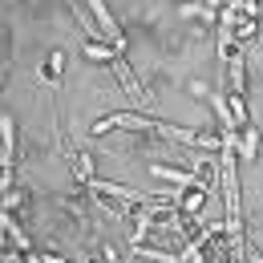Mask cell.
<instances>
[{"instance_id":"cell-8","label":"cell","mask_w":263,"mask_h":263,"mask_svg":"<svg viewBox=\"0 0 263 263\" xmlns=\"http://www.w3.org/2000/svg\"><path fill=\"white\" fill-rule=\"evenodd\" d=\"M251 36H255V21H239V29H235V41H239V45H247Z\"/></svg>"},{"instance_id":"cell-3","label":"cell","mask_w":263,"mask_h":263,"mask_svg":"<svg viewBox=\"0 0 263 263\" xmlns=\"http://www.w3.org/2000/svg\"><path fill=\"white\" fill-rule=\"evenodd\" d=\"M227 105H231V118H235V130H247V126H251V114H247V93H231Z\"/></svg>"},{"instance_id":"cell-9","label":"cell","mask_w":263,"mask_h":263,"mask_svg":"<svg viewBox=\"0 0 263 263\" xmlns=\"http://www.w3.org/2000/svg\"><path fill=\"white\" fill-rule=\"evenodd\" d=\"M191 93H195V98H202V101H206V98H211V93H215V89H206L202 81H191Z\"/></svg>"},{"instance_id":"cell-4","label":"cell","mask_w":263,"mask_h":263,"mask_svg":"<svg viewBox=\"0 0 263 263\" xmlns=\"http://www.w3.org/2000/svg\"><path fill=\"white\" fill-rule=\"evenodd\" d=\"M85 57L89 61H114V57H122V49L118 45H101V41H85Z\"/></svg>"},{"instance_id":"cell-2","label":"cell","mask_w":263,"mask_h":263,"mask_svg":"<svg viewBox=\"0 0 263 263\" xmlns=\"http://www.w3.org/2000/svg\"><path fill=\"white\" fill-rule=\"evenodd\" d=\"M259 138H263V134L255 130V126L239 130V158H243V162H251V158H255V150H259Z\"/></svg>"},{"instance_id":"cell-5","label":"cell","mask_w":263,"mask_h":263,"mask_svg":"<svg viewBox=\"0 0 263 263\" xmlns=\"http://www.w3.org/2000/svg\"><path fill=\"white\" fill-rule=\"evenodd\" d=\"M206 198H211V195H206V186H191V191L182 195V202H178V206H182V215H198Z\"/></svg>"},{"instance_id":"cell-7","label":"cell","mask_w":263,"mask_h":263,"mask_svg":"<svg viewBox=\"0 0 263 263\" xmlns=\"http://www.w3.org/2000/svg\"><path fill=\"white\" fill-rule=\"evenodd\" d=\"M77 178L81 182H93V158L89 154H77Z\"/></svg>"},{"instance_id":"cell-6","label":"cell","mask_w":263,"mask_h":263,"mask_svg":"<svg viewBox=\"0 0 263 263\" xmlns=\"http://www.w3.org/2000/svg\"><path fill=\"white\" fill-rule=\"evenodd\" d=\"M227 77H231V85H235V93H247V73H243V57L235 53V61L227 65Z\"/></svg>"},{"instance_id":"cell-1","label":"cell","mask_w":263,"mask_h":263,"mask_svg":"<svg viewBox=\"0 0 263 263\" xmlns=\"http://www.w3.org/2000/svg\"><path fill=\"white\" fill-rule=\"evenodd\" d=\"M89 4V12L98 16V25H101V33L109 36V45H118V49H126V33H122V25L114 21V12H109V4L105 0H85Z\"/></svg>"}]
</instances>
